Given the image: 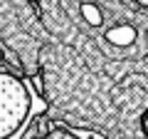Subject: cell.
Wrapping results in <instances>:
<instances>
[{"mask_svg": "<svg viewBox=\"0 0 148 139\" xmlns=\"http://www.w3.org/2000/svg\"><path fill=\"white\" fill-rule=\"evenodd\" d=\"M42 22L32 0H0V72L35 80L40 72Z\"/></svg>", "mask_w": 148, "mask_h": 139, "instance_id": "cell-1", "label": "cell"}, {"mask_svg": "<svg viewBox=\"0 0 148 139\" xmlns=\"http://www.w3.org/2000/svg\"><path fill=\"white\" fill-rule=\"evenodd\" d=\"M32 107L25 80L12 72H0V139H10L22 129Z\"/></svg>", "mask_w": 148, "mask_h": 139, "instance_id": "cell-2", "label": "cell"}]
</instances>
